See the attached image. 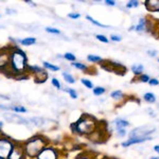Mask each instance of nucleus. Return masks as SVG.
Instances as JSON below:
<instances>
[{
	"label": "nucleus",
	"mask_w": 159,
	"mask_h": 159,
	"mask_svg": "<svg viewBox=\"0 0 159 159\" xmlns=\"http://www.w3.org/2000/svg\"><path fill=\"white\" fill-rule=\"evenodd\" d=\"M29 61H28L27 53L17 45L10 46V63L7 70L4 72L9 78H16L24 73L28 72Z\"/></svg>",
	"instance_id": "nucleus-1"
},
{
	"label": "nucleus",
	"mask_w": 159,
	"mask_h": 159,
	"mask_svg": "<svg viewBox=\"0 0 159 159\" xmlns=\"http://www.w3.org/2000/svg\"><path fill=\"white\" fill-rule=\"evenodd\" d=\"M50 143V139L43 134H35L29 139L22 141V147L28 159H35L38 154Z\"/></svg>",
	"instance_id": "nucleus-2"
},
{
	"label": "nucleus",
	"mask_w": 159,
	"mask_h": 159,
	"mask_svg": "<svg viewBox=\"0 0 159 159\" xmlns=\"http://www.w3.org/2000/svg\"><path fill=\"white\" fill-rule=\"evenodd\" d=\"M97 129H98V121L96 118L88 114H83L75 122L70 124L71 132L87 137L93 134Z\"/></svg>",
	"instance_id": "nucleus-3"
},
{
	"label": "nucleus",
	"mask_w": 159,
	"mask_h": 159,
	"mask_svg": "<svg viewBox=\"0 0 159 159\" xmlns=\"http://www.w3.org/2000/svg\"><path fill=\"white\" fill-rule=\"evenodd\" d=\"M15 144H16V140L12 139L3 133H0V158L7 159Z\"/></svg>",
	"instance_id": "nucleus-4"
},
{
	"label": "nucleus",
	"mask_w": 159,
	"mask_h": 159,
	"mask_svg": "<svg viewBox=\"0 0 159 159\" xmlns=\"http://www.w3.org/2000/svg\"><path fill=\"white\" fill-rule=\"evenodd\" d=\"M28 72H29V74H32L35 83H37V84L46 83L48 78H49V74H48L47 70H46L45 68L39 67V66H37V65H34V66L29 65Z\"/></svg>",
	"instance_id": "nucleus-5"
},
{
	"label": "nucleus",
	"mask_w": 159,
	"mask_h": 159,
	"mask_svg": "<svg viewBox=\"0 0 159 159\" xmlns=\"http://www.w3.org/2000/svg\"><path fill=\"white\" fill-rule=\"evenodd\" d=\"M35 159H61V152L57 147L50 143L38 154Z\"/></svg>",
	"instance_id": "nucleus-6"
},
{
	"label": "nucleus",
	"mask_w": 159,
	"mask_h": 159,
	"mask_svg": "<svg viewBox=\"0 0 159 159\" xmlns=\"http://www.w3.org/2000/svg\"><path fill=\"white\" fill-rule=\"evenodd\" d=\"M156 130V127L153 125H142L136 127L129 134V138H147Z\"/></svg>",
	"instance_id": "nucleus-7"
},
{
	"label": "nucleus",
	"mask_w": 159,
	"mask_h": 159,
	"mask_svg": "<svg viewBox=\"0 0 159 159\" xmlns=\"http://www.w3.org/2000/svg\"><path fill=\"white\" fill-rule=\"evenodd\" d=\"M3 119L6 120L7 122L9 123H15V124H22V125H25L27 127L31 129V123L29 121V119L25 117H21L20 115H17V114H14V112H11V111H7V112H4L2 115Z\"/></svg>",
	"instance_id": "nucleus-8"
},
{
	"label": "nucleus",
	"mask_w": 159,
	"mask_h": 159,
	"mask_svg": "<svg viewBox=\"0 0 159 159\" xmlns=\"http://www.w3.org/2000/svg\"><path fill=\"white\" fill-rule=\"evenodd\" d=\"M10 63V46L0 48V72L4 73L7 70Z\"/></svg>",
	"instance_id": "nucleus-9"
},
{
	"label": "nucleus",
	"mask_w": 159,
	"mask_h": 159,
	"mask_svg": "<svg viewBox=\"0 0 159 159\" xmlns=\"http://www.w3.org/2000/svg\"><path fill=\"white\" fill-rule=\"evenodd\" d=\"M7 159H28L25 156L24 147H22V141H16V144H15Z\"/></svg>",
	"instance_id": "nucleus-10"
},
{
	"label": "nucleus",
	"mask_w": 159,
	"mask_h": 159,
	"mask_svg": "<svg viewBox=\"0 0 159 159\" xmlns=\"http://www.w3.org/2000/svg\"><path fill=\"white\" fill-rule=\"evenodd\" d=\"M151 139H152L151 137H147V138H129V140L122 142L121 145L123 148H127V147H130V145H133V144L142 143V142H145V141L151 140Z\"/></svg>",
	"instance_id": "nucleus-11"
},
{
	"label": "nucleus",
	"mask_w": 159,
	"mask_h": 159,
	"mask_svg": "<svg viewBox=\"0 0 159 159\" xmlns=\"http://www.w3.org/2000/svg\"><path fill=\"white\" fill-rule=\"evenodd\" d=\"M145 7L150 12H159V0H145Z\"/></svg>",
	"instance_id": "nucleus-12"
},
{
	"label": "nucleus",
	"mask_w": 159,
	"mask_h": 159,
	"mask_svg": "<svg viewBox=\"0 0 159 159\" xmlns=\"http://www.w3.org/2000/svg\"><path fill=\"white\" fill-rule=\"evenodd\" d=\"M29 121L33 126L38 127V129L43 127V125L46 124V119L43 117H37V116L36 117H31V118H29Z\"/></svg>",
	"instance_id": "nucleus-13"
},
{
	"label": "nucleus",
	"mask_w": 159,
	"mask_h": 159,
	"mask_svg": "<svg viewBox=\"0 0 159 159\" xmlns=\"http://www.w3.org/2000/svg\"><path fill=\"white\" fill-rule=\"evenodd\" d=\"M112 125L115 126V129H125V127L129 126V122L127 120L123 119V118H117L112 121Z\"/></svg>",
	"instance_id": "nucleus-14"
},
{
	"label": "nucleus",
	"mask_w": 159,
	"mask_h": 159,
	"mask_svg": "<svg viewBox=\"0 0 159 159\" xmlns=\"http://www.w3.org/2000/svg\"><path fill=\"white\" fill-rule=\"evenodd\" d=\"M43 68H45L46 70L52 71V72H56V71L61 70L60 66H56L54 64L50 63V61H43Z\"/></svg>",
	"instance_id": "nucleus-15"
},
{
	"label": "nucleus",
	"mask_w": 159,
	"mask_h": 159,
	"mask_svg": "<svg viewBox=\"0 0 159 159\" xmlns=\"http://www.w3.org/2000/svg\"><path fill=\"white\" fill-rule=\"evenodd\" d=\"M36 42H37L36 38L30 36V37H25V38H22V39H20L19 45L24 46V47H30V46L35 45V43H36Z\"/></svg>",
	"instance_id": "nucleus-16"
},
{
	"label": "nucleus",
	"mask_w": 159,
	"mask_h": 159,
	"mask_svg": "<svg viewBox=\"0 0 159 159\" xmlns=\"http://www.w3.org/2000/svg\"><path fill=\"white\" fill-rule=\"evenodd\" d=\"M11 112H14V114H25V112H28V109L25 108V106H22L20 104H14L11 105Z\"/></svg>",
	"instance_id": "nucleus-17"
},
{
	"label": "nucleus",
	"mask_w": 159,
	"mask_h": 159,
	"mask_svg": "<svg viewBox=\"0 0 159 159\" xmlns=\"http://www.w3.org/2000/svg\"><path fill=\"white\" fill-rule=\"evenodd\" d=\"M71 66L74 67L75 69H78V70H81V71H84V72L86 73H89V67L86 65V64H83V63H80V61H74V63L71 64Z\"/></svg>",
	"instance_id": "nucleus-18"
},
{
	"label": "nucleus",
	"mask_w": 159,
	"mask_h": 159,
	"mask_svg": "<svg viewBox=\"0 0 159 159\" xmlns=\"http://www.w3.org/2000/svg\"><path fill=\"white\" fill-rule=\"evenodd\" d=\"M61 76H63V79L65 80L66 83H68V84L75 83V78H74L70 72H68V71H63V72H61Z\"/></svg>",
	"instance_id": "nucleus-19"
},
{
	"label": "nucleus",
	"mask_w": 159,
	"mask_h": 159,
	"mask_svg": "<svg viewBox=\"0 0 159 159\" xmlns=\"http://www.w3.org/2000/svg\"><path fill=\"white\" fill-rule=\"evenodd\" d=\"M132 72L135 74V75H141L143 72V70H144V66L141 65V64H134V65L132 66Z\"/></svg>",
	"instance_id": "nucleus-20"
},
{
	"label": "nucleus",
	"mask_w": 159,
	"mask_h": 159,
	"mask_svg": "<svg viewBox=\"0 0 159 159\" xmlns=\"http://www.w3.org/2000/svg\"><path fill=\"white\" fill-rule=\"evenodd\" d=\"M145 30H147V19L142 17V18L139 19V24L135 25V31H137V32H143Z\"/></svg>",
	"instance_id": "nucleus-21"
},
{
	"label": "nucleus",
	"mask_w": 159,
	"mask_h": 159,
	"mask_svg": "<svg viewBox=\"0 0 159 159\" xmlns=\"http://www.w3.org/2000/svg\"><path fill=\"white\" fill-rule=\"evenodd\" d=\"M87 61H88L89 63H92V64H98V63H102L104 60L99 55L88 54V55H87Z\"/></svg>",
	"instance_id": "nucleus-22"
},
{
	"label": "nucleus",
	"mask_w": 159,
	"mask_h": 159,
	"mask_svg": "<svg viewBox=\"0 0 159 159\" xmlns=\"http://www.w3.org/2000/svg\"><path fill=\"white\" fill-rule=\"evenodd\" d=\"M143 99H144V101L148 102V103L153 104L156 102V94L153 93V92H147V93H144V96H143Z\"/></svg>",
	"instance_id": "nucleus-23"
},
{
	"label": "nucleus",
	"mask_w": 159,
	"mask_h": 159,
	"mask_svg": "<svg viewBox=\"0 0 159 159\" xmlns=\"http://www.w3.org/2000/svg\"><path fill=\"white\" fill-rule=\"evenodd\" d=\"M105 92H106V89L102 86H96V87H93V89H92V93H93L96 97L102 96V94H104Z\"/></svg>",
	"instance_id": "nucleus-24"
},
{
	"label": "nucleus",
	"mask_w": 159,
	"mask_h": 159,
	"mask_svg": "<svg viewBox=\"0 0 159 159\" xmlns=\"http://www.w3.org/2000/svg\"><path fill=\"white\" fill-rule=\"evenodd\" d=\"M124 94L121 90H115V91H111L110 92V98L114 99L115 101H118V100H121Z\"/></svg>",
	"instance_id": "nucleus-25"
},
{
	"label": "nucleus",
	"mask_w": 159,
	"mask_h": 159,
	"mask_svg": "<svg viewBox=\"0 0 159 159\" xmlns=\"http://www.w3.org/2000/svg\"><path fill=\"white\" fill-rule=\"evenodd\" d=\"M86 19H87V20H89V21H90L92 25H97V27H100V28H109V25H104V24H102V22L98 21V20H97V19L92 18L91 16H86Z\"/></svg>",
	"instance_id": "nucleus-26"
},
{
	"label": "nucleus",
	"mask_w": 159,
	"mask_h": 159,
	"mask_svg": "<svg viewBox=\"0 0 159 159\" xmlns=\"http://www.w3.org/2000/svg\"><path fill=\"white\" fill-rule=\"evenodd\" d=\"M63 58L67 61H71V63H74V61H76V56L71 52H66L65 54L63 55Z\"/></svg>",
	"instance_id": "nucleus-27"
},
{
	"label": "nucleus",
	"mask_w": 159,
	"mask_h": 159,
	"mask_svg": "<svg viewBox=\"0 0 159 159\" xmlns=\"http://www.w3.org/2000/svg\"><path fill=\"white\" fill-rule=\"evenodd\" d=\"M65 91L67 92L69 96H70V98H71V99L75 100V99H78V98H79L78 91H76L74 88H66V89H65Z\"/></svg>",
	"instance_id": "nucleus-28"
},
{
	"label": "nucleus",
	"mask_w": 159,
	"mask_h": 159,
	"mask_svg": "<svg viewBox=\"0 0 159 159\" xmlns=\"http://www.w3.org/2000/svg\"><path fill=\"white\" fill-rule=\"evenodd\" d=\"M51 84H52L53 87H55L56 89H58V90H61V88H63L60 80L57 78H51Z\"/></svg>",
	"instance_id": "nucleus-29"
},
{
	"label": "nucleus",
	"mask_w": 159,
	"mask_h": 159,
	"mask_svg": "<svg viewBox=\"0 0 159 159\" xmlns=\"http://www.w3.org/2000/svg\"><path fill=\"white\" fill-rule=\"evenodd\" d=\"M81 83L88 89H93V87H94L93 83H92L90 80H88V79H81Z\"/></svg>",
	"instance_id": "nucleus-30"
},
{
	"label": "nucleus",
	"mask_w": 159,
	"mask_h": 159,
	"mask_svg": "<svg viewBox=\"0 0 159 159\" xmlns=\"http://www.w3.org/2000/svg\"><path fill=\"white\" fill-rule=\"evenodd\" d=\"M45 31L49 34H55V35H58L61 34V30L56 29V28H53V27H46L45 28Z\"/></svg>",
	"instance_id": "nucleus-31"
},
{
	"label": "nucleus",
	"mask_w": 159,
	"mask_h": 159,
	"mask_svg": "<svg viewBox=\"0 0 159 159\" xmlns=\"http://www.w3.org/2000/svg\"><path fill=\"white\" fill-rule=\"evenodd\" d=\"M139 7V1L137 0H130L126 3V9H132V7Z\"/></svg>",
	"instance_id": "nucleus-32"
},
{
	"label": "nucleus",
	"mask_w": 159,
	"mask_h": 159,
	"mask_svg": "<svg viewBox=\"0 0 159 159\" xmlns=\"http://www.w3.org/2000/svg\"><path fill=\"white\" fill-rule=\"evenodd\" d=\"M150 76L148 75V74H141V75L138 76V81L141 82V83H148V81H150Z\"/></svg>",
	"instance_id": "nucleus-33"
},
{
	"label": "nucleus",
	"mask_w": 159,
	"mask_h": 159,
	"mask_svg": "<svg viewBox=\"0 0 159 159\" xmlns=\"http://www.w3.org/2000/svg\"><path fill=\"white\" fill-rule=\"evenodd\" d=\"M96 38L99 40V42H102V43H109V39L107 38L105 35H102V34H97L96 35Z\"/></svg>",
	"instance_id": "nucleus-34"
},
{
	"label": "nucleus",
	"mask_w": 159,
	"mask_h": 159,
	"mask_svg": "<svg viewBox=\"0 0 159 159\" xmlns=\"http://www.w3.org/2000/svg\"><path fill=\"white\" fill-rule=\"evenodd\" d=\"M67 16H68V18L73 19V20H76V19H79L80 17H81V14H80V13H78V12H71V13H69Z\"/></svg>",
	"instance_id": "nucleus-35"
},
{
	"label": "nucleus",
	"mask_w": 159,
	"mask_h": 159,
	"mask_svg": "<svg viewBox=\"0 0 159 159\" xmlns=\"http://www.w3.org/2000/svg\"><path fill=\"white\" fill-rule=\"evenodd\" d=\"M74 159H94V157L91 155H89V154H87V153H83V154H81V155L76 156Z\"/></svg>",
	"instance_id": "nucleus-36"
},
{
	"label": "nucleus",
	"mask_w": 159,
	"mask_h": 159,
	"mask_svg": "<svg viewBox=\"0 0 159 159\" xmlns=\"http://www.w3.org/2000/svg\"><path fill=\"white\" fill-rule=\"evenodd\" d=\"M116 130H117L118 137L123 138V137H125V136H126V130H125V129H118Z\"/></svg>",
	"instance_id": "nucleus-37"
},
{
	"label": "nucleus",
	"mask_w": 159,
	"mask_h": 159,
	"mask_svg": "<svg viewBox=\"0 0 159 159\" xmlns=\"http://www.w3.org/2000/svg\"><path fill=\"white\" fill-rule=\"evenodd\" d=\"M110 40H112V42H121L122 37L117 34H111L110 35Z\"/></svg>",
	"instance_id": "nucleus-38"
},
{
	"label": "nucleus",
	"mask_w": 159,
	"mask_h": 159,
	"mask_svg": "<svg viewBox=\"0 0 159 159\" xmlns=\"http://www.w3.org/2000/svg\"><path fill=\"white\" fill-rule=\"evenodd\" d=\"M148 84H150V86H158L159 85V81L157 79H150V81H148Z\"/></svg>",
	"instance_id": "nucleus-39"
},
{
	"label": "nucleus",
	"mask_w": 159,
	"mask_h": 159,
	"mask_svg": "<svg viewBox=\"0 0 159 159\" xmlns=\"http://www.w3.org/2000/svg\"><path fill=\"white\" fill-rule=\"evenodd\" d=\"M0 110H3V111H11V105L7 106V105H4V104H1L0 103Z\"/></svg>",
	"instance_id": "nucleus-40"
},
{
	"label": "nucleus",
	"mask_w": 159,
	"mask_h": 159,
	"mask_svg": "<svg viewBox=\"0 0 159 159\" xmlns=\"http://www.w3.org/2000/svg\"><path fill=\"white\" fill-rule=\"evenodd\" d=\"M147 53L151 56V57H155V56L158 54V51L157 50H148Z\"/></svg>",
	"instance_id": "nucleus-41"
},
{
	"label": "nucleus",
	"mask_w": 159,
	"mask_h": 159,
	"mask_svg": "<svg viewBox=\"0 0 159 159\" xmlns=\"http://www.w3.org/2000/svg\"><path fill=\"white\" fill-rule=\"evenodd\" d=\"M17 11L14 9H6V14L7 15H13V14H16Z\"/></svg>",
	"instance_id": "nucleus-42"
},
{
	"label": "nucleus",
	"mask_w": 159,
	"mask_h": 159,
	"mask_svg": "<svg viewBox=\"0 0 159 159\" xmlns=\"http://www.w3.org/2000/svg\"><path fill=\"white\" fill-rule=\"evenodd\" d=\"M105 3H106L107 6H110V7L116 6V1H115V0H105Z\"/></svg>",
	"instance_id": "nucleus-43"
},
{
	"label": "nucleus",
	"mask_w": 159,
	"mask_h": 159,
	"mask_svg": "<svg viewBox=\"0 0 159 159\" xmlns=\"http://www.w3.org/2000/svg\"><path fill=\"white\" fill-rule=\"evenodd\" d=\"M25 3H29V6H31V7H36V4H35V2L30 1V0H25Z\"/></svg>",
	"instance_id": "nucleus-44"
},
{
	"label": "nucleus",
	"mask_w": 159,
	"mask_h": 159,
	"mask_svg": "<svg viewBox=\"0 0 159 159\" xmlns=\"http://www.w3.org/2000/svg\"><path fill=\"white\" fill-rule=\"evenodd\" d=\"M154 151L157 154H159V144H156L155 147H154Z\"/></svg>",
	"instance_id": "nucleus-45"
},
{
	"label": "nucleus",
	"mask_w": 159,
	"mask_h": 159,
	"mask_svg": "<svg viewBox=\"0 0 159 159\" xmlns=\"http://www.w3.org/2000/svg\"><path fill=\"white\" fill-rule=\"evenodd\" d=\"M148 112H150V116H151V117H154V118L156 117L155 112H154V111H152V110H151V109H148Z\"/></svg>",
	"instance_id": "nucleus-46"
},
{
	"label": "nucleus",
	"mask_w": 159,
	"mask_h": 159,
	"mask_svg": "<svg viewBox=\"0 0 159 159\" xmlns=\"http://www.w3.org/2000/svg\"><path fill=\"white\" fill-rule=\"evenodd\" d=\"M3 126H4L3 121H0V133H1V130H2V129H3Z\"/></svg>",
	"instance_id": "nucleus-47"
},
{
	"label": "nucleus",
	"mask_w": 159,
	"mask_h": 159,
	"mask_svg": "<svg viewBox=\"0 0 159 159\" xmlns=\"http://www.w3.org/2000/svg\"><path fill=\"white\" fill-rule=\"evenodd\" d=\"M150 159H159V157H156V156H153V157H151Z\"/></svg>",
	"instance_id": "nucleus-48"
},
{
	"label": "nucleus",
	"mask_w": 159,
	"mask_h": 159,
	"mask_svg": "<svg viewBox=\"0 0 159 159\" xmlns=\"http://www.w3.org/2000/svg\"><path fill=\"white\" fill-rule=\"evenodd\" d=\"M158 61H159V58H158Z\"/></svg>",
	"instance_id": "nucleus-49"
},
{
	"label": "nucleus",
	"mask_w": 159,
	"mask_h": 159,
	"mask_svg": "<svg viewBox=\"0 0 159 159\" xmlns=\"http://www.w3.org/2000/svg\"><path fill=\"white\" fill-rule=\"evenodd\" d=\"M0 159H1V158H0Z\"/></svg>",
	"instance_id": "nucleus-50"
},
{
	"label": "nucleus",
	"mask_w": 159,
	"mask_h": 159,
	"mask_svg": "<svg viewBox=\"0 0 159 159\" xmlns=\"http://www.w3.org/2000/svg\"><path fill=\"white\" fill-rule=\"evenodd\" d=\"M61 159H63V158H61Z\"/></svg>",
	"instance_id": "nucleus-51"
}]
</instances>
